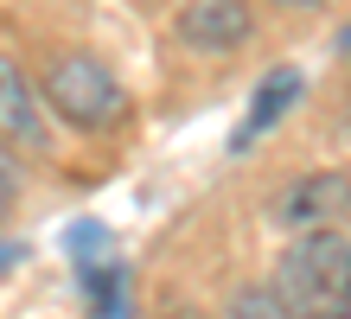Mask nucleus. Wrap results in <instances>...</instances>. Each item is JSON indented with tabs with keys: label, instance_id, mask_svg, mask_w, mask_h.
<instances>
[{
	"label": "nucleus",
	"instance_id": "nucleus-1",
	"mask_svg": "<svg viewBox=\"0 0 351 319\" xmlns=\"http://www.w3.org/2000/svg\"><path fill=\"white\" fill-rule=\"evenodd\" d=\"M275 300L294 319H351V237L306 230L275 268Z\"/></svg>",
	"mask_w": 351,
	"mask_h": 319
},
{
	"label": "nucleus",
	"instance_id": "nucleus-2",
	"mask_svg": "<svg viewBox=\"0 0 351 319\" xmlns=\"http://www.w3.org/2000/svg\"><path fill=\"white\" fill-rule=\"evenodd\" d=\"M45 102H51L58 121L84 128V134L115 128L121 115H128V90H121V77L102 58H90V51H64L45 71Z\"/></svg>",
	"mask_w": 351,
	"mask_h": 319
},
{
	"label": "nucleus",
	"instance_id": "nucleus-3",
	"mask_svg": "<svg viewBox=\"0 0 351 319\" xmlns=\"http://www.w3.org/2000/svg\"><path fill=\"white\" fill-rule=\"evenodd\" d=\"M250 26H256L250 0H185L179 7V38L192 51H237Z\"/></svg>",
	"mask_w": 351,
	"mask_h": 319
},
{
	"label": "nucleus",
	"instance_id": "nucleus-4",
	"mask_svg": "<svg viewBox=\"0 0 351 319\" xmlns=\"http://www.w3.org/2000/svg\"><path fill=\"white\" fill-rule=\"evenodd\" d=\"M345 211H351V179L345 173H313L281 198V224H294L306 237V230H332Z\"/></svg>",
	"mask_w": 351,
	"mask_h": 319
},
{
	"label": "nucleus",
	"instance_id": "nucleus-5",
	"mask_svg": "<svg viewBox=\"0 0 351 319\" xmlns=\"http://www.w3.org/2000/svg\"><path fill=\"white\" fill-rule=\"evenodd\" d=\"M294 102H300V71H287V64H275V71H268V77L256 83V96H250V115H243V128L230 134V147L243 154L250 141H262L268 128H275V121H281L287 109H294Z\"/></svg>",
	"mask_w": 351,
	"mask_h": 319
},
{
	"label": "nucleus",
	"instance_id": "nucleus-6",
	"mask_svg": "<svg viewBox=\"0 0 351 319\" xmlns=\"http://www.w3.org/2000/svg\"><path fill=\"white\" fill-rule=\"evenodd\" d=\"M0 141L26 147V154H38L45 147V128H38V102L26 90V77H19L13 58H0Z\"/></svg>",
	"mask_w": 351,
	"mask_h": 319
},
{
	"label": "nucleus",
	"instance_id": "nucleus-7",
	"mask_svg": "<svg viewBox=\"0 0 351 319\" xmlns=\"http://www.w3.org/2000/svg\"><path fill=\"white\" fill-rule=\"evenodd\" d=\"M84 281H90V307L102 319H121V268H84Z\"/></svg>",
	"mask_w": 351,
	"mask_h": 319
},
{
	"label": "nucleus",
	"instance_id": "nucleus-8",
	"mask_svg": "<svg viewBox=\"0 0 351 319\" xmlns=\"http://www.w3.org/2000/svg\"><path fill=\"white\" fill-rule=\"evenodd\" d=\"M230 319H294V313L275 300V287H243L237 307H230Z\"/></svg>",
	"mask_w": 351,
	"mask_h": 319
},
{
	"label": "nucleus",
	"instance_id": "nucleus-9",
	"mask_svg": "<svg viewBox=\"0 0 351 319\" xmlns=\"http://www.w3.org/2000/svg\"><path fill=\"white\" fill-rule=\"evenodd\" d=\"M13 198H19V173H13V160L0 154V217L13 211Z\"/></svg>",
	"mask_w": 351,
	"mask_h": 319
},
{
	"label": "nucleus",
	"instance_id": "nucleus-10",
	"mask_svg": "<svg viewBox=\"0 0 351 319\" xmlns=\"http://www.w3.org/2000/svg\"><path fill=\"white\" fill-rule=\"evenodd\" d=\"M19 255H26V249H19V243H0V268H13V262H19Z\"/></svg>",
	"mask_w": 351,
	"mask_h": 319
},
{
	"label": "nucleus",
	"instance_id": "nucleus-11",
	"mask_svg": "<svg viewBox=\"0 0 351 319\" xmlns=\"http://www.w3.org/2000/svg\"><path fill=\"white\" fill-rule=\"evenodd\" d=\"M281 7H326V0H281Z\"/></svg>",
	"mask_w": 351,
	"mask_h": 319
}]
</instances>
